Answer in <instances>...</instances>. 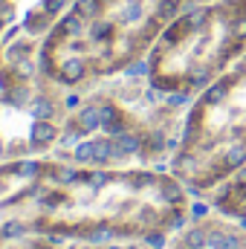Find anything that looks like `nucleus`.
Wrapping results in <instances>:
<instances>
[{
	"mask_svg": "<svg viewBox=\"0 0 246 249\" xmlns=\"http://www.w3.org/2000/svg\"><path fill=\"white\" fill-rule=\"evenodd\" d=\"M246 55V0H209L171 20L148 53V81L162 93L206 90Z\"/></svg>",
	"mask_w": 246,
	"mask_h": 249,
	"instance_id": "2",
	"label": "nucleus"
},
{
	"mask_svg": "<svg viewBox=\"0 0 246 249\" xmlns=\"http://www.w3.org/2000/svg\"><path fill=\"white\" fill-rule=\"evenodd\" d=\"M229 148L246 151V55L217 75L188 113L174 171L191 186V194L209 183Z\"/></svg>",
	"mask_w": 246,
	"mask_h": 249,
	"instance_id": "3",
	"label": "nucleus"
},
{
	"mask_svg": "<svg viewBox=\"0 0 246 249\" xmlns=\"http://www.w3.org/2000/svg\"><path fill=\"white\" fill-rule=\"evenodd\" d=\"M200 3L209 0H75L41 41V70L64 87L127 72L171 20Z\"/></svg>",
	"mask_w": 246,
	"mask_h": 249,
	"instance_id": "1",
	"label": "nucleus"
}]
</instances>
